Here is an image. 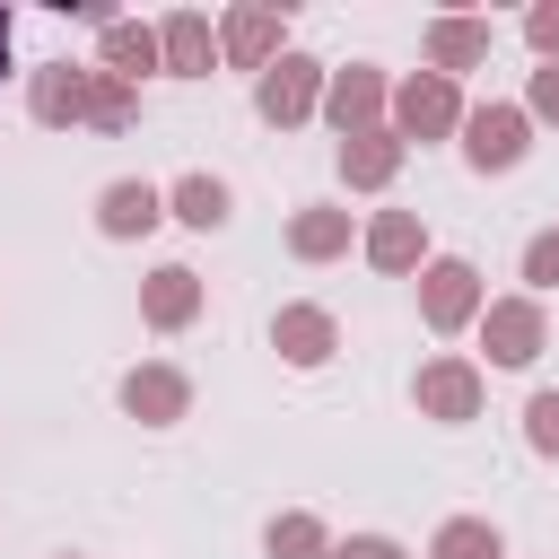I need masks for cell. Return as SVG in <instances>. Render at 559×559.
<instances>
[{
	"instance_id": "cell-1",
	"label": "cell",
	"mask_w": 559,
	"mask_h": 559,
	"mask_svg": "<svg viewBox=\"0 0 559 559\" xmlns=\"http://www.w3.org/2000/svg\"><path fill=\"white\" fill-rule=\"evenodd\" d=\"M463 148H472V166H515V157H524V114H515V105H480Z\"/></svg>"
},
{
	"instance_id": "cell-2",
	"label": "cell",
	"mask_w": 559,
	"mask_h": 559,
	"mask_svg": "<svg viewBox=\"0 0 559 559\" xmlns=\"http://www.w3.org/2000/svg\"><path fill=\"white\" fill-rule=\"evenodd\" d=\"M306 96H314V61H306V52H280L271 79H262V114H271V122H297Z\"/></svg>"
},
{
	"instance_id": "cell-3",
	"label": "cell",
	"mask_w": 559,
	"mask_h": 559,
	"mask_svg": "<svg viewBox=\"0 0 559 559\" xmlns=\"http://www.w3.org/2000/svg\"><path fill=\"white\" fill-rule=\"evenodd\" d=\"M480 332H489V358H498V367H524V358L542 349V314H533V306H489Z\"/></svg>"
},
{
	"instance_id": "cell-4",
	"label": "cell",
	"mask_w": 559,
	"mask_h": 559,
	"mask_svg": "<svg viewBox=\"0 0 559 559\" xmlns=\"http://www.w3.org/2000/svg\"><path fill=\"white\" fill-rule=\"evenodd\" d=\"M271 341H280L297 367H323V358H332V314H323V306H288V314L271 323Z\"/></svg>"
},
{
	"instance_id": "cell-5",
	"label": "cell",
	"mask_w": 559,
	"mask_h": 559,
	"mask_svg": "<svg viewBox=\"0 0 559 559\" xmlns=\"http://www.w3.org/2000/svg\"><path fill=\"white\" fill-rule=\"evenodd\" d=\"M419 402H428L437 419H472V402H480V384H472V367H463V358H437V367L419 376Z\"/></svg>"
},
{
	"instance_id": "cell-6",
	"label": "cell",
	"mask_w": 559,
	"mask_h": 559,
	"mask_svg": "<svg viewBox=\"0 0 559 559\" xmlns=\"http://www.w3.org/2000/svg\"><path fill=\"white\" fill-rule=\"evenodd\" d=\"M96 227H105V236H148V227H157V192H148V183H105Z\"/></svg>"
},
{
	"instance_id": "cell-7",
	"label": "cell",
	"mask_w": 559,
	"mask_h": 559,
	"mask_svg": "<svg viewBox=\"0 0 559 559\" xmlns=\"http://www.w3.org/2000/svg\"><path fill=\"white\" fill-rule=\"evenodd\" d=\"M122 402H131L140 419L166 428V419H183V376H175V367H140V376L122 384Z\"/></svg>"
},
{
	"instance_id": "cell-8",
	"label": "cell",
	"mask_w": 559,
	"mask_h": 559,
	"mask_svg": "<svg viewBox=\"0 0 559 559\" xmlns=\"http://www.w3.org/2000/svg\"><path fill=\"white\" fill-rule=\"evenodd\" d=\"M157 52H166V70H183V79H201L210 70V17H166V35H157Z\"/></svg>"
},
{
	"instance_id": "cell-9",
	"label": "cell",
	"mask_w": 559,
	"mask_h": 559,
	"mask_svg": "<svg viewBox=\"0 0 559 559\" xmlns=\"http://www.w3.org/2000/svg\"><path fill=\"white\" fill-rule=\"evenodd\" d=\"M463 314H472V262H437V271H428V323L454 332Z\"/></svg>"
},
{
	"instance_id": "cell-10",
	"label": "cell",
	"mask_w": 559,
	"mask_h": 559,
	"mask_svg": "<svg viewBox=\"0 0 559 559\" xmlns=\"http://www.w3.org/2000/svg\"><path fill=\"white\" fill-rule=\"evenodd\" d=\"M35 114H44V122H70V114H87V79H79L70 61H52V70L35 79Z\"/></svg>"
},
{
	"instance_id": "cell-11",
	"label": "cell",
	"mask_w": 559,
	"mask_h": 559,
	"mask_svg": "<svg viewBox=\"0 0 559 559\" xmlns=\"http://www.w3.org/2000/svg\"><path fill=\"white\" fill-rule=\"evenodd\" d=\"M175 218L183 227H227V183L218 175H183L175 183Z\"/></svg>"
},
{
	"instance_id": "cell-12",
	"label": "cell",
	"mask_w": 559,
	"mask_h": 559,
	"mask_svg": "<svg viewBox=\"0 0 559 559\" xmlns=\"http://www.w3.org/2000/svg\"><path fill=\"white\" fill-rule=\"evenodd\" d=\"M402 122H411V131H445V122H454V87H445V79L402 87Z\"/></svg>"
},
{
	"instance_id": "cell-13",
	"label": "cell",
	"mask_w": 559,
	"mask_h": 559,
	"mask_svg": "<svg viewBox=\"0 0 559 559\" xmlns=\"http://www.w3.org/2000/svg\"><path fill=\"white\" fill-rule=\"evenodd\" d=\"M367 253H376L384 271H402V262H419V218H411V210H393V218H376V236H367Z\"/></svg>"
},
{
	"instance_id": "cell-14",
	"label": "cell",
	"mask_w": 559,
	"mask_h": 559,
	"mask_svg": "<svg viewBox=\"0 0 559 559\" xmlns=\"http://www.w3.org/2000/svg\"><path fill=\"white\" fill-rule=\"evenodd\" d=\"M192 297H201V288H192V271H175V262H166V271L148 280V323H166V332H175V323L192 314Z\"/></svg>"
},
{
	"instance_id": "cell-15",
	"label": "cell",
	"mask_w": 559,
	"mask_h": 559,
	"mask_svg": "<svg viewBox=\"0 0 559 559\" xmlns=\"http://www.w3.org/2000/svg\"><path fill=\"white\" fill-rule=\"evenodd\" d=\"M271 44H280V17H271V9H236V17H227V52H236V61H262Z\"/></svg>"
},
{
	"instance_id": "cell-16",
	"label": "cell",
	"mask_w": 559,
	"mask_h": 559,
	"mask_svg": "<svg viewBox=\"0 0 559 559\" xmlns=\"http://www.w3.org/2000/svg\"><path fill=\"white\" fill-rule=\"evenodd\" d=\"M105 61H114V79H140L157 61V35L148 26H105Z\"/></svg>"
},
{
	"instance_id": "cell-17",
	"label": "cell",
	"mask_w": 559,
	"mask_h": 559,
	"mask_svg": "<svg viewBox=\"0 0 559 559\" xmlns=\"http://www.w3.org/2000/svg\"><path fill=\"white\" fill-rule=\"evenodd\" d=\"M393 157H402V148H393L384 131H358V140L341 148V166H349V183H384V175H393Z\"/></svg>"
},
{
	"instance_id": "cell-18",
	"label": "cell",
	"mask_w": 559,
	"mask_h": 559,
	"mask_svg": "<svg viewBox=\"0 0 559 559\" xmlns=\"http://www.w3.org/2000/svg\"><path fill=\"white\" fill-rule=\"evenodd\" d=\"M271 559H332V550H323V524H314V515H280V524H271Z\"/></svg>"
},
{
	"instance_id": "cell-19",
	"label": "cell",
	"mask_w": 559,
	"mask_h": 559,
	"mask_svg": "<svg viewBox=\"0 0 559 559\" xmlns=\"http://www.w3.org/2000/svg\"><path fill=\"white\" fill-rule=\"evenodd\" d=\"M437 559H498V524H472V515L445 524L437 533Z\"/></svg>"
},
{
	"instance_id": "cell-20",
	"label": "cell",
	"mask_w": 559,
	"mask_h": 559,
	"mask_svg": "<svg viewBox=\"0 0 559 559\" xmlns=\"http://www.w3.org/2000/svg\"><path fill=\"white\" fill-rule=\"evenodd\" d=\"M428 44H437V61H445V70H463V61H472V52L489 44V26H472V17H445V26L428 35Z\"/></svg>"
},
{
	"instance_id": "cell-21",
	"label": "cell",
	"mask_w": 559,
	"mask_h": 559,
	"mask_svg": "<svg viewBox=\"0 0 559 559\" xmlns=\"http://www.w3.org/2000/svg\"><path fill=\"white\" fill-rule=\"evenodd\" d=\"M341 245H349V218L341 210H306L297 218V253H341Z\"/></svg>"
},
{
	"instance_id": "cell-22",
	"label": "cell",
	"mask_w": 559,
	"mask_h": 559,
	"mask_svg": "<svg viewBox=\"0 0 559 559\" xmlns=\"http://www.w3.org/2000/svg\"><path fill=\"white\" fill-rule=\"evenodd\" d=\"M87 114H96L105 131H122V122H131V96H122V79H96V87H87Z\"/></svg>"
},
{
	"instance_id": "cell-23",
	"label": "cell",
	"mask_w": 559,
	"mask_h": 559,
	"mask_svg": "<svg viewBox=\"0 0 559 559\" xmlns=\"http://www.w3.org/2000/svg\"><path fill=\"white\" fill-rule=\"evenodd\" d=\"M367 105H376V79H367V61H358V70H349V79L332 87V114L349 122V114H367Z\"/></svg>"
},
{
	"instance_id": "cell-24",
	"label": "cell",
	"mask_w": 559,
	"mask_h": 559,
	"mask_svg": "<svg viewBox=\"0 0 559 559\" xmlns=\"http://www.w3.org/2000/svg\"><path fill=\"white\" fill-rule=\"evenodd\" d=\"M524 280H542V288H550V280H559V227H550V236H533V245H524Z\"/></svg>"
},
{
	"instance_id": "cell-25",
	"label": "cell",
	"mask_w": 559,
	"mask_h": 559,
	"mask_svg": "<svg viewBox=\"0 0 559 559\" xmlns=\"http://www.w3.org/2000/svg\"><path fill=\"white\" fill-rule=\"evenodd\" d=\"M524 419H533V445H542V454H559V393H533V411H524Z\"/></svg>"
},
{
	"instance_id": "cell-26",
	"label": "cell",
	"mask_w": 559,
	"mask_h": 559,
	"mask_svg": "<svg viewBox=\"0 0 559 559\" xmlns=\"http://www.w3.org/2000/svg\"><path fill=\"white\" fill-rule=\"evenodd\" d=\"M524 35H533L542 52H559V0H550V9H533V17H524Z\"/></svg>"
},
{
	"instance_id": "cell-27",
	"label": "cell",
	"mask_w": 559,
	"mask_h": 559,
	"mask_svg": "<svg viewBox=\"0 0 559 559\" xmlns=\"http://www.w3.org/2000/svg\"><path fill=\"white\" fill-rule=\"evenodd\" d=\"M332 559H402V550H393V542H376V533H358V542H341Z\"/></svg>"
},
{
	"instance_id": "cell-28",
	"label": "cell",
	"mask_w": 559,
	"mask_h": 559,
	"mask_svg": "<svg viewBox=\"0 0 559 559\" xmlns=\"http://www.w3.org/2000/svg\"><path fill=\"white\" fill-rule=\"evenodd\" d=\"M533 105H542V114H559V70H542V79H533Z\"/></svg>"
},
{
	"instance_id": "cell-29",
	"label": "cell",
	"mask_w": 559,
	"mask_h": 559,
	"mask_svg": "<svg viewBox=\"0 0 559 559\" xmlns=\"http://www.w3.org/2000/svg\"><path fill=\"white\" fill-rule=\"evenodd\" d=\"M0 52H9V9H0Z\"/></svg>"
}]
</instances>
